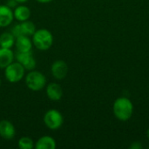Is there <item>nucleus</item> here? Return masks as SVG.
Returning a JSON list of instances; mask_svg holds the SVG:
<instances>
[{"label":"nucleus","instance_id":"f257e3e1","mask_svg":"<svg viewBox=\"0 0 149 149\" xmlns=\"http://www.w3.org/2000/svg\"><path fill=\"white\" fill-rule=\"evenodd\" d=\"M114 116L120 121L128 120L134 113V105L132 101L127 97L118 98L113 107Z\"/></svg>","mask_w":149,"mask_h":149},{"label":"nucleus","instance_id":"f03ea898","mask_svg":"<svg viewBox=\"0 0 149 149\" xmlns=\"http://www.w3.org/2000/svg\"><path fill=\"white\" fill-rule=\"evenodd\" d=\"M32 44L40 51H47L53 44V36L47 29L42 28L36 30L32 35Z\"/></svg>","mask_w":149,"mask_h":149},{"label":"nucleus","instance_id":"7ed1b4c3","mask_svg":"<svg viewBox=\"0 0 149 149\" xmlns=\"http://www.w3.org/2000/svg\"><path fill=\"white\" fill-rule=\"evenodd\" d=\"M25 84L30 90L38 92L46 86V78L38 71H31L25 77Z\"/></svg>","mask_w":149,"mask_h":149},{"label":"nucleus","instance_id":"20e7f679","mask_svg":"<svg viewBox=\"0 0 149 149\" xmlns=\"http://www.w3.org/2000/svg\"><path fill=\"white\" fill-rule=\"evenodd\" d=\"M24 67L17 61L12 62L6 68H4V76L6 79L10 83L19 82L24 78Z\"/></svg>","mask_w":149,"mask_h":149},{"label":"nucleus","instance_id":"39448f33","mask_svg":"<svg viewBox=\"0 0 149 149\" xmlns=\"http://www.w3.org/2000/svg\"><path fill=\"white\" fill-rule=\"evenodd\" d=\"M44 122L49 129L58 130L64 123V117L59 111L56 109H51L45 113Z\"/></svg>","mask_w":149,"mask_h":149},{"label":"nucleus","instance_id":"423d86ee","mask_svg":"<svg viewBox=\"0 0 149 149\" xmlns=\"http://www.w3.org/2000/svg\"><path fill=\"white\" fill-rule=\"evenodd\" d=\"M16 58L18 63H20L25 70L32 71L36 66V59L33 56L31 51L26 52H17Z\"/></svg>","mask_w":149,"mask_h":149},{"label":"nucleus","instance_id":"0eeeda50","mask_svg":"<svg viewBox=\"0 0 149 149\" xmlns=\"http://www.w3.org/2000/svg\"><path fill=\"white\" fill-rule=\"evenodd\" d=\"M52 76L58 80L64 79L68 73V65L63 60H56L52 65Z\"/></svg>","mask_w":149,"mask_h":149},{"label":"nucleus","instance_id":"6e6552de","mask_svg":"<svg viewBox=\"0 0 149 149\" xmlns=\"http://www.w3.org/2000/svg\"><path fill=\"white\" fill-rule=\"evenodd\" d=\"M16 129L14 125L7 120H3L0 121V136L4 140H11L15 137Z\"/></svg>","mask_w":149,"mask_h":149},{"label":"nucleus","instance_id":"1a4fd4ad","mask_svg":"<svg viewBox=\"0 0 149 149\" xmlns=\"http://www.w3.org/2000/svg\"><path fill=\"white\" fill-rule=\"evenodd\" d=\"M14 19L13 10L8 5H0V27H7Z\"/></svg>","mask_w":149,"mask_h":149},{"label":"nucleus","instance_id":"9d476101","mask_svg":"<svg viewBox=\"0 0 149 149\" xmlns=\"http://www.w3.org/2000/svg\"><path fill=\"white\" fill-rule=\"evenodd\" d=\"M63 89L58 83H50L46 86V95L52 101H58L63 97Z\"/></svg>","mask_w":149,"mask_h":149},{"label":"nucleus","instance_id":"9b49d317","mask_svg":"<svg viewBox=\"0 0 149 149\" xmlns=\"http://www.w3.org/2000/svg\"><path fill=\"white\" fill-rule=\"evenodd\" d=\"M32 40L30 39L29 36H19L17 38H16L15 40V45H16V49L17 52H30L31 51L32 48Z\"/></svg>","mask_w":149,"mask_h":149},{"label":"nucleus","instance_id":"f8f14e48","mask_svg":"<svg viewBox=\"0 0 149 149\" xmlns=\"http://www.w3.org/2000/svg\"><path fill=\"white\" fill-rule=\"evenodd\" d=\"M14 53L10 48H0V69L6 68L13 62Z\"/></svg>","mask_w":149,"mask_h":149},{"label":"nucleus","instance_id":"ddd939ff","mask_svg":"<svg viewBox=\"0 0 149 149\" xmlns=\"http://www.w3.org/2000/svg\"><path fill=\"white\" fill-rule=\"evenodd\" d=\"M56 147V141L50 136H43L39 138L35 145L37 149H55Z\"/></svg>","mask_w":149,"mask_h":149},{"label":"nucleus","instance_id":"4468645a","mask_svg":"<svg viewBox=\"0 0 149 149\" xmlns=\"http://www.w3.org/2000/svg\"><path fill=\"white\" fill-rule=\"evenodd\" d=\"M13 13H14V17L19 22L26 21L31 17V10L29 7L25 5H19L16 7Z\"/></svg>","mask_w":149,"mask_h":149},{"label":"nucleus","instance_id":"2eb2a0df","mask_svg":"<svg viewBox=\"0 0 149 149\" xmlns=\"http://www.w3.org/2000/svg\"><path fill=\"white\" fill-rule=\"evenodd\" d=\"M16 38L11 32H3L0 35V46L3 48H11L15 44Z\"/></svg>","mask_w":149,"mask_h":149},{"label":"nucleus","instance_id":"dca6fc26","mask_svg":"<svg viewBox=\"0 0 149 149\" xmlns=\"http://www.w3.org/2000/svg\"><path fill=\"white\" fill-rule=\"evenodd\" d=\"M20 27L22 30V33L23 35L25 36H32L34 34V32L36 31V26L33 24V22L30 21L29 19L26 21H23L20 23Z\"/></svg>","mask_w":149,"mask_h":149},{"label":"nucleus","instance_id":"f3484780","mask_svg":"<svg viewBox=\"0 0 149 149\" xmlns=\"http://www.w3.org/2000/svg\"><path fill=\"white\" fill-rule=\"evenodd\" d=\"M17 147L20 149H32L35 145L33 141L29 137H22L17 142Z\"/></svg>","mask_w":149,"mask_h":149},{"label":"nucleus","instance_id":"a211bd4d","mask_svg":"<svg viewBox=\"0 0 149 149\" xmlns=\"http://www.w3.org/2000/svg\"><path fill=\"white\" fill-rule=\"evenodd\" d=\"M130 148L132 149H141V144L139 142V141H135V142H133V144L130 146Z\"/></svg>","mask_w":149,"mask_h":149},{"label":"nucleus","instance_id":"6ab92c4d","mask_svg":"<svg viewBox=\"0 0 149 149\" xmlns=\"http://www.w3.org/2000/svg\"><path fill=\"white\" fill-rule=\"evenodd\" d=\"M36 1H38V3H50L53 0H36Z\"/></svg>","mask_w":149,"mask_h":149},{"label":"nucleus","instance_id":"aec40b11","mask_svg":"<svg viewBox=\"0 0 149 149\" xmlns=\"http://www.w3.org/2000/svg\"><path fill=\"white\" fill-rule=\"evenodd\" d=\"M16 3H25L27 2L28 0H14Z\"/></svg>","mask_w":149,"mask_h":149},{"label":"nucleus","instance_id":"412c9836","mask_svg":"<svg viewBox=\"0 0 149 149\" xmlns=\"http://www.w3.org/2000/svg\"><path fill=\"white\" fill-rule=\"evenodd\" d=\"M147 137L149 139V129L147 131Z\"/></svg>","mask_w":149,"mask_h":149},{"label":"nucleus","instance_id":"4be33fe9","mask_svg":"<svg viewBox=\"0 0 149 149\" xmlns=\"http://www.w3.org/2000/svg\"><path fill=\"white\" fill-rule=\"evenodd\" d=\"M0 86H1V80H0Z\"/></svg>","mask_w":149,"mask_h":149}]
</instances>
